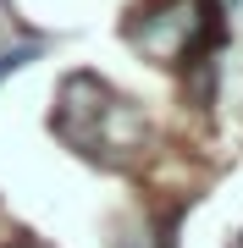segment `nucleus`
I'll list each match as a JSON object with an SVG mask.
<instances>
[{"label":"nucleus","instance_id":"1","mask_svg":"<svg viewBox=\"0 0 243 248\" xmlns=\"http://www.w3.org/2000/svg\"><path fill=\"white\" fill-rule=\"evenodd\" d=\"M199 33H205V6H199V0H161V6H149L144 17L127 28V39H133L144 55L166 61V66L182 61Z\"/></svg>","mask_w":243,"mask_h":248},{"label":"nucleus","instance_id":"2","mask_svg":"<svg viewBox=\"0 0 243 248\" xmlns=\"http://www.w3.org/2000/svg\"><path fill=\"white\" fill-rule=\"evenodd\" d=\"M33 55H39V45H17L11 55H0V78H6V72H17V66H28Z\"/></svg>","mask_w":243,"mask_h":248},{"label":"nucleus","instance_id":"3","mask_svg":"<svg viewBox=\"0 0 243 248\" xmlns=\"http://www.w3.org/2000/svg\"><path fill=\"white\" fill-rule=\"evenodd\" d=\"M17 248H39V243H17Z\"/></svg>","mask_w":243,"mask_h":248}]
</instances>
